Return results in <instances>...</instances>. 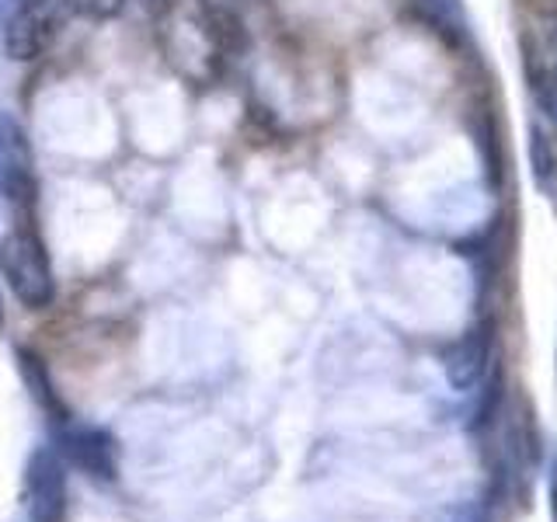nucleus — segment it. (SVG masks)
Instances as JSON below:
<instances>
[{"label": "nucleus", "mask_w": 557, "mask_h": 522, "mask_svg": "<svg viewBox=\"0 0 557 522\" xmlns=\"http://www.w3.org/2000/svg\"><path fill=\"white\" fill-rule=\"evenodd\" d=\"M492 356H495V321L484 318L467 331L463 338L449 345V352L443 359L446 380L453 383V390H474L492 373Z\"/></svg>", "instance_id": "obj_6"}, {"label": "nucleus", "mask_w": 557, "mask_h": 522, "mask_svg": "<svg viewBox=\"0 0 557 522\" xmlns=\"http://www.w3.org/2000/svg\"><path fill=\"white\" fill-rule=\"evenodd\" d=\"M530 167H533L540 185H547L557 174V157L550 153V144H547L544 133H540L536 126L530 129Z\"/></svg>", "instance_id": "obj_9"}, {"label": "nucleus", "mask_w": 557, "mask_h": 522, "mask_svg": "<svg viewBox=\"0 0 557 522\" xmlns=\"http://www.w3.org/2000/svg\"><path fill=\"white\" fill-rule=\"evenodd\" d=\"M0 331H4V303H0Z\"/></svg>", "instance_id": "obj_14"}, {"label": "nucleus", "mask_w": 557, "mask_h": 522, "mask_svg": "<svg viewBox=\"0 0 557 522\" xmlns=\"http://www.w3.org/2000/svg\"><path fill=\"white\" fill-rule=\"evenodd\" d=\"M28 4V0H0V32H4V25L11 22V17L22 11Z\"/></svg>", "instance_id": "obj_11"}, {"label": "nucleus", "mask_w": 557, "mask_h": 522, "mask_svg": "<svg viewBox=\"0 0 557 522\" xmlns=\"http://www.w3.org/2000/svg\"><path fill=\"white\" fill-rule=\"evenodd\" d=\"M35 157L25 126L8 109H0V202H35Z\"/></svg>", "instance_id": "obj_5"}, {"label": "nucleus", "mask_w": 557, "mask_h": 522, "mask_svg": "<svg viewBox=\"0 0 557 522\" xmlns=\"http://www.w3.org/2000/svg\"><path fill=\"white\" fill-rule=\"evenodd\" d=\"M66 17H74V0H28L4 25V52L8 60H35L57 39Z\"/></svg>", "instance_id": "obj_2"}, {"label": "nucleus", "mask_w": 557, "mask_h": 522, "mask_svg": "<svg viewBox=\"0 0 557 522\" xmlns=\"http://www.w3.org/2000/svg\"><path fill=\"white\" fill-rule=\"evenodd\" d=\"M530 87L536 95L540 112H544L547 122L557 129V77H536V80H530Z\"/></svg>", "instance_id": "obj_10"}, {"label": "nucleus", "mask_w": 557, "mask_h": 522, "mask_svg": "<svg viewBox=\"0 0 557 522\" xmlns=\"http://www.w3.org/2000/svg\"><path fill=\"white\" fill-rule=\"evenodd\" d=\"M0 272H4L8 286L28 310H42L57 296L49 251L32 231H11L0 240Z\"/></svg>", "instance_id": "obj_1"}, {"label": "nucleus", "mask_w": 557, "mask_h": 522, "mask_svg": "<svg viewBox=\"0 0 557 522\" xmlns=\"http://www.w3.org/2000/svg\"><path fill=\"white\" fill-rule=\"evenodd\" d=\"M139 4H147L157 17H164V14L174 11V4H178V0H139Z\"/></svg>", "instance_id": "obj_12"}, {"label": "nucleus", "mask_w": 557, "mask_h": 522, "mask_svg": "<svg viewBox=\"0 0 557 522\" xmlns=\"http://www.w3.org/2000/svg\"><path fill=\"white\" fill-rule=\"evenodd\" d=\"M550 515L557 522V481H554V492H550Z\"/></svg>", "instance_id": "obj_13"}, {"label": "nucleus", "mask_w": 557, "mask_h": 522, "mask_svg": "<svg viewBox=\"0 0 557 522\" xmlns=\"http://www.w3.org/2000/svg\"><path fill=\"white\" fill-rule=\"evenodd\" d=\"M17 359V373H22V383H25V390L32 394V400L46 411V418L52 425H63L70 422V411L63 405V397L57 394V387H52V376L46 370V362L42 356H35L32 348H17L14 352Z\"/></svg>", "instance_id": "obj_7"}, {"label": "nucleus", "mask_w": 557, "mask_h": 522, "mask_svg": "<svg viewBox=\"0 0 557 522\" xmlns=\"http://www.w3.org/2000/svg\"><path fill=\"white\" fill-rule=\"evenodd\" d=\"M60 460L74 467L77 474L112 484L119 477V443L109 428L101 425H74L63 422L57 425V446Z\"/></svg>", "instance_id": "obj_3"}, {"label": "nucleus", "mask_w": 557, "mask_h": 522, "mask_svg": "<svg viewBox=\"0 0 557 522\" xmlns=\"http://www.w3.org/2000/svg\"><path fill=\"white\" fill-rule=\"evenodd\" d=\"M527 77H557V14L530 35L527 46Z\"/></svg>", "instance_id": "obj_8"}, {"label": "nucleus", "mask_w": 557, "mask_h": 522, "mask_svg": "<svg viewBox=\"0 0 557 522\" xmlns=\"http://www.w3.org/2000/svg\"><path fill=\"white\" fill-rule=\"evenodd\" d=\"M66 463L57 449L39 446L25 463V512L28 522H63L66 519Z\"/></svg>", "instance_id": "obj_4"}, {"label": "nucleus", "mask_w": 557, "mask_h": 522, "mask_svg": "<svg viewBox=\"0 0 557 522\" xmlns=\"http://www.w3.org/2000/svg\"><path fill=\"white\" fill-rule=\"evenodd\" d=\"M554 380H557V348H554Z\"/></svg>", "instance_id": "obj_15"}]
</instances>
